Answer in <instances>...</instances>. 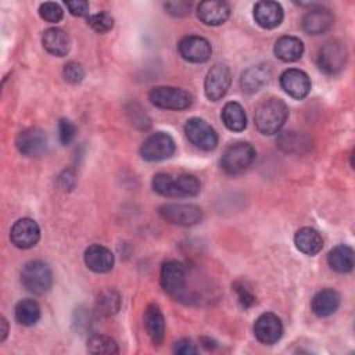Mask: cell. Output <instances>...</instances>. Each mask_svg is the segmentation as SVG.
Masks as SVG:
<instances>
[{"label":"cell","instance_id":"6da1fadb","mask_svg":"<svg viewBox=\"0 0 355 355\" xmlns=\"http://www.w3.org/2000/svg\"><path fill=\"white\" fill-rule=\"evenodd\" d=\"M288 118L286 103L276 97H269L258 104L254 114L255 128L265 136H272L280 132Z\"/></svg>","mask_w":355,"mask_h":355},{"label":"cell","instance_id":"7a4b0ae2","mask_svg":"<svg viewBox=\"0 0 355 355\" xmlns=\"http://www.w3.org/2000/svg\"><path fill=\"white\" fill-rule=\"evenodd\" d=\"M153 190L164 197H196L201 184L194 175L182 173L172 176L169 173H157L153 178Z\"/></svg>","mask_w":355,"mask_h":355},{"label":"cell","instance_id":"3957f363","mask_svg":"<svg viewBox=\"0 0 355 355\" xmlns=\"http://www.w3.org/2000/svg\"><path fill=\"white\" fill-rule=\"evenodd\" d=\"M189 270L179 261H166L161 266L159 283L162 290L175 300H184L187 295Z\"/></svg>","mask_w":355,"mask_h":355},{"label":"cell","instance_id":"277c9868","mask_svg":"<svg viewBox=\"0 0 355 355\" xmlns=\"http://www.w3.org/2000/svg\"><path fill=\"white\" fill-rule=\"evenodd\" d=\"M22 286L32 294L42 295L51 288L53 273L43 261H29L21 270Z\"/></svg>","mask_w":355,"mask_h":355},{"label":"cell","instance_id":"5b68a950","mask_svg":"<svg viewBox=\"0 0 355 355\" xmlns=\"http://www.w3.org/2000/svg\"><path fill=\"white\" fill-rule=\"evenodd\" d=\"M255 148L245 141H239L227 146L220 158L222 169L229 175H237L245 171L255 159Z\"/></svg>","mask_w":355,"mask_h":355},{"label":"cell","instance_id":"8992f818","mask_svg":"<svg viewBox=\"0 0 355 355\" xmlns=\"http://www.w3.org/2000/svg\"><path fill=\"white\" fill-rule=\"evenodd\" d=\"M148 100L158 108L182 111L193 104V96L180 87L157 86L148 92Z\"/></svg>","mask_w":355,"mask_h":355},{"label":"cell","instance_id":"52a82bcc","mask_svg":"<svg viewBox=\"0 0 355 355\" xmlns=\"http://www.w3.org/2000/svg\"><path fill=\"white\" fill-rule=\"evenodd\" d=\"M348 51L343 42L333 39L326 42L318 53V65L327 75L341 72L347 64Z\"/></svg>","mask_w":355,"mask_h":355},{"label":"cell","instance_id":"ba28073f","mask_svg":"<svg viewBox=\"0 0 355 355\" xmlns=\"http://www.w3.org/2000/svg\"><path fill=\"white\" fill-rule=\"evenodd\" d=\"M176 144L171 135L165 132H155L150 135L140 146V155L143 159L154 162L171 158L175 154Z\"/></svg>","mask_w":355,"mask_h":355},{"label":"cell","instance_id":"9c48e42d","mask_svg":"<svg viewBox=\"0 0 355 355\" xmlns=\"http://www.w3.org/2000/svg\"><path fill=\"white\" fill-rule=\"evenodd\" d=\"M158 214L165 222L184 227L202 219V209L194 204H165L158 208Z\"/></svg>","mask_w":355,"mask_h":355},{"label":"cell","instance_id":"30bf717a","mask_svg":"<svg viewBox=\"0 0 355 355\" xmlns=\"http://www.w3.org/2000/svg\"><path fill=\"white\" fill-rule=\"evenodd\" d=\"M184 133L191 144L204 151H211L218 144L215 129L201 118H190L184 123Z\"/></svg>","mask_w":355,"mask_h":355},{"label":"cell","instance_id":"8fae6325","mask_svg":"<svg viewBox=\"0 0 355 355\" xmlns=\"http://www.w3.org/2000/svg\"><path fill=\"white\" fill-rule=\"evenodd\" d=\"M232 83L230 69L225 64H215L207 72L204 80V93L208 100L218 101L227 93Z\"/></svg>","mask_w":355,"mask_h":355},{"label":"cell","instance_id":"7c38bea8","mask_svg":"<svg viewBox=\"0 0 355 355\" xmlns=\"http://www.w3.org/2000/svg\"><path fill=\"white\" fill-rule=\"evenodd\" d=\"M178 50L184 61L193 64H202L208 61L212 54V47L209 42L205 37L197 35H189L182 37L178 43Z\"/></svg>","mask_w":355,"mask_h":355},{"label":"cell","instance_id":"4fadbf2b","mask_svg":"<svg viewBox=\"0 0 355 355\" xmlns=\"http://www.w3.org/2000/svg\"><path fill=\"white\" fill-rule=\"evenodd\" d=\"M15 146L22 155L40 157L47 151V136L39 128H29L18 133Z\"/></svg>","mask_w":355,"mask_h":355},{"label":"cell","instance_id":"5bb4252c","mask_svg":"<svg viewBox=\"0 0 355 355\" xmlns=\"http://www.w3.org/2000/svg\"><path fill=\"white\" fill-rule=\"evenodd\" d=\"M40 239V227L36 220L31 218H21L18 219L11 230H10V240L17 248H32L37 244Z\"/></svg>","mask_w":355,"mask_h":355},{"label":"cell","instance_id":"9a60e30c","mask_svg":"<svg viewBox=\"0 0 355 355\" xmlns=\"http://www.w3.org/2000/svg\"><path fill=\"white\" fill-rule=\"evenodd\" d=\"M254 334L262 344L272 345L277 343L283 334V324L280 318L272 312L259 315L254 323Z\"/></svg>","mask_w":355,"mask_h":355},{"label":"cell","instance_id":"2e32d148","mask_svg":"<svg viewBox=\"0 0 355 355\" xmlns=\"http://www.w3.org/2000/svg\"><path fill=\"white\" fill-rule=\"evenodd\" d=\"M280 86L290 97L302 100L311 92V79L304 71L290 68L280 75Z\"/></svg>","mask_w":355,"mask_h":355},{"label":"cell","instance_id":"e0dca14e","mask_svg":"<svg viewBox=\"0 0 355 355\" xmlns=\"http://www.w3.org/2000/svg\"><path fill=\"white\" fill-rule=\"evenodd\" d=\"M334 24V15L329 8H324L322 6H315L313 8L308 10L302 19L301 25L305 33L308 35H322L327 32Z\"/></svg>","mask_w":355,"mask_h":355},{"label":"cell","instance_id":"ac0fdd59","mask_svg":"<svg viewBox=\"0 0 355 355\" xmlns=\"http://www.w3.org/2000/svg\"><path fill=\"white\" fill-rule=\"evenodd\" d=\"M230 15V7L226 1L207 0L197 6L198 19L209 26H218L227 21Z\"/></svg>","mask_w":355,"mask_h":355},{"label":"cell","instance_id":"d6986e66","mask_svg":"<svg viewBox=\"0 0 355 355\" xmlns=\"http://www.w3.org/2000/svg\"><path fill=\"white\" fill-rule=\"evenodd\" d=\"M284 11L277 1H258L254 6V19L263 29H273L282 24Z\"/></svg>","mask_w":355,"mask_h":355},{"label":"cell","instance_id":"ffe728a7","mask_svg":"<svg viewBox=\"0 0 355 355\" xmlns=\"http://www.w3.org/2000/svg\"><path fill=\"white\" fill-rule=\"evenodd\" d=\"M272 76L270 67L268 64H257L250 68H247L240 78V86L244 93L254 94L259 92L265 85H268L269 79Z\"/></svg>","mask_w":355,"mask_h":355},{"label":"cell","instance_id":"44dd1931","mask_svg":"<svg viewBox=\"0 0 355 355\" xmlns=\"http://www.w3.org/2000/svg\"><path fill=\"white\" fill-rule=\"evenodd\" d=\"M85 263L96 273H107L114 266V254L101 244H93L85 251Z\"/></svg>","mask_w":355,"mask_h":355},{"label":"cell","instance_id":"7402d4cb","mask_svg":"<svg viewBox=\"0 0 355 355\" xmlns=\"http://www.w3.org/2000/svg\"><path fill=\"white\" fill-rule=\"evenodd\" d=\"M144 329L154 345H161L165 337V319L157 304L147 305L144 315Z\"/></svg>","mask_w":355,"mask_h":355},{"label":"cell","instance_id":"603a6c76","mask_svg":"<svg viewBox=\"0 0 355 355\" xmlns=\"http://www.w3.org/2000/svg\"><path fill=\"white\" fill-rule=\"evenodd\" d=\"M42 43L44 50L55 57L67 55L71 49L69 35L61 28L46 29L42 36Z\"/></svg>","mask_w":355,"mask_h":355},{"label":"cell","instance_id":"cb8c5ba5","mask_svg":"<svg viewBox=\"0 0 355 355\" xmlns=\"http://www.w3.org/2000/svg\"><path fill=\"white\" fill-rule=\"evenodd\" d=\"M275 55L284 62H294L304 54V43L297 36H282L276 40L273 47Z\"/></svg>","mask_w":355,"mask_h":355},{"label":"cell","instance_id":"d4e9b609","mask_svg":"<svg viewBox=\"0 0 355 355\" xmlns=\"http://www.w3.org/2000/svg\"><path fill=\"white\" fill-rule=\"evenodd\" d=\"M340 306V294L333 288L318 291L311 302L312 312L319 318H326L334 313Z\"/></svg>","mask_w":355,"mask_h":355},{"label":"cell","instance_id":"484cf974","mask_svg":"<svg viewBox=\"0 0 355 355\" xmlns=\"http://www.w3.org/2000/svg\"><path fill=\"white\" fill-rule=\"evenodd\" d=\"M295 247L305 255H316L323 248V239L313 227H301L294 236Z\"/></svg>","mask_w":355,"mask_h":355},{"label":"cell","instance_id":"4316f807","mask_svg":"<svg viewBox=\"0 0 355 355\" xmlns=\"http://www.w3.org/2000/svg\"><path fill=\"white\" fill-rule=\"evenodd\" d=\"M220 118L223 125L232 132H241L247 126L245 111L237 101L226 103L222 108Z\"/></svg>","mask_w":355,"mask_h":355},{"label":"cell","instance_id":"83f0119b","mask_svg":"<svg viewBox=\"0 0 355 355\" xmlns=\"http://www.w3.org/2000/svg\"><path fill=\"white\" fill-rule=\"evenodd\" d=\"M327 262L333 270L338 273H348L354 269V250L345 244L336 245L330 250Z\"/></svg>","mask_w":355,"mask_h":355},{"label":"cell","instance_id":"f1b7e54d","mask_svg":"<svg viewBox=\"0 0 355 355\" xmlns=\"http://www.w3.org/2000/svg\"><path fill=\"white\" fill-rule=\"evenodd\" d=\"M40 319V306L33 300H21L15 305V320L22 326H33Z\"/></svg>","mask_w":355,"mask_h":355},{"label":"cell","instance_id":"f546056e","mask_svg":"<svg viewBox=\"0 0 355 355\" xmlns=\"http://www.w3.org/2000/svg\"><path fill=\"white\" fill-rule=\"evenodd\" d=\"M87 351L90 354H118V344L108 336L93 334L87 340Z\"/></svg>","mask_w":355,"mask_h":355},{"label":"cell","instance_id":"4dcf8cb0","mask_svg":"<svg viewBox=\"0 0 355 355\" xmlns=\"http://www.w3.org/2000/svg\"><path fill=\"white\" fill-rule=\"evenodd\" d=\"M279 147L286 153H301L309 144L306 137L298 132H284L277 139Z\"/></svg>","mask_w":355,"mask_h":355},{"label":"cell","instance_id":"1f68e13d","mask_svg":"<svg viewBox=\"0 0 355 355\" xmlns=\"http://www.w3.org/2000/svg\"><path fill=\"white\" fill-rule=\"evenodd\" d=\"M97 311L103 316H112L121 308V297L114 290H107L100 294L97 300Z\"/></svg>","mask_w":355,"mask_h":355},{"label":"cell","instance_id":"d6a6232c","mask_svg":"<svg viewBox=\"0 0 355 355\" xmlns=\"http://www.w3.org/2000/svg\"><path fill=\"white\" fill-rule=\"evenodd\" d=\"M87 24L97 33H107L114 26V17L107 11H100L97 14L87 17Z\"/></svg>","mask_w":355,"mask_h":355},{"label":"cell","instance_id":"836d02e7","mask_svg":"<svg viewBox=\"0 0 355 355\" xmlns=\"http://www.w3.org/2000/svg\"><path fill=\"white\" fill-rule=\"evenodd\" d=\"M233 290H234L236 294H237L239 304H240L244 309L252 306V305L257 302L255 295H254V293H252V290H251V287L248 286L247 282H244V280H236V282L233 283Z\"/></svg>","mask_w":355,"mask_h":355},{"label":"cell","instance_id":"e575fe53","mask_svg":"<svg viewBox=\"0 0 355 355\" xmlns=\"http://www.w3.org/2000/svg\"><path fill=\"white\" fill-rule=\"evenodd\" d=\"M39 15L47 21V22H51V24H55V22H60L62 19V15H64V11L62 8L60 7V4L57 3H53V1H46V3H42L39 6Z\"/></svg>","mask_w":355,"mask_h":355},{"label":"cell","instance_id":"d590c367","mask_svg":"<svg viewBox=\"0 0 355 355\" xmlns=\"http://www.w3.org/2000/svg\"><path fill=\"white\" fill-rule=\"evenodd\" d=\"M62 76L68 83L76 85V83H80L83 80L85 69L82 68L80 64H78L75 61H69L62 68Z\"/></svg>","mask_w":355,"mask_h":355},{"label":"cell","instance_id":"8d00e7d4","mask_svg":"<svg viewBox=\"0 0 355 355\" xmlns=\"http://www.w3.org/2000/svg\"><path fill=\"white\" fill-rule=\"evenodd\" d=\"M75 133H76V128L69 119H65V118L60 119V122H58V139H60L62 146H68L73 140Z\"/></svg>","mask_w":355,"mask_h":355},{"label":"cell","instance_id":"74e56055","mask_svg":"<svg viewBox=\"0 0 355 355\" xmlns=\"http://www.w3.org/2000/svg\"><path fill=\"white\" fill-rule=\"evenodd\" d=\"M165 10L168 14L173 17H184L190 14L191 10V1H184V0H178V1H166L164 4Z\"/></svg>","mask_w":355,"mask_h":355},{"label":"cell","instance_id":"f35d334b","mask_svg":"<svg viewBox=\"0 0 355 355\" xmlns=\"http://www.w3.org/2000/svg\"><path fill=\"white\" fill-rule=\"evenodd\" d=\"M173 352L178 355H194L198 352L197 347L189 338H180L173 345Z\"/></svg>","mask_w":355,"mask_h":355},{"label":"cell","instance_id":"ab89813d","mask_svg":"<svg viewBox=\"0 0 355 355\" xmlns=\"http://www.w3.org/2000/svg\"><path fill=\"white\" fill-rule=\"evenodd\" d=\"M67 8L75 17H85L89 14V3L85 0H75V1H65Z\"/></svg>","mask_w":355,"mask_h":355},{"label":"cell","instance_id":"60d3db41","mask_svg":"<svg viewBox=\"0 0 355 355\" xmlns=\"http://www.w3.org/2000/svg\"><path fill=\"white\" fill-rule=\"evenodd\" d=\"M0 324H1V330H0V341H4L6 337H7V333H8V323L6 320L4 316L0 318Z\"/></svg>","mask_w":355,"mask_h":355},{"label":"cell","instance_id":"b9f144b4","mask_svg":"<svg viewBox=\"0 0 355 355\" xmlns=\"http://www.w3.org/2000/svg\"><path fill=\"white\" fill-rule=\"evenodd\" d=\"M201 343H202V345H204L207 349H212V348L216 345V343L212 341L211 338H201Z\"/></svg>","mask_w":355,"mask_h":355}]
</instances>
